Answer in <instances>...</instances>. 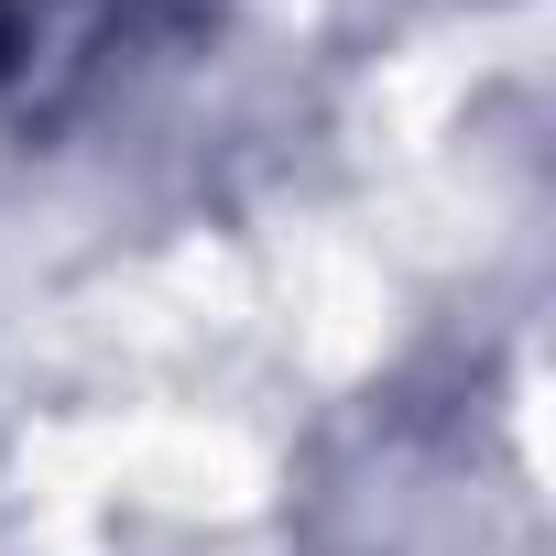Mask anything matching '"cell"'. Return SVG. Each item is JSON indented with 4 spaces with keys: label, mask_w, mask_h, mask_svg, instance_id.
Here are the masks:
<instances>
[{
    "label": "cell",
    "mask_w": 556,
    "mask_h": 556,
    "mask_svg": "<svg viewBox=\"0 0 556 556\" xmlns=\"http://www.w3.org/2000/svg\"><path fill=\"white\" fill-rule=\"evenodd\" d=\"M110 12L121 0H0V88H45L55 66H77Z\"/></svg>",
    "instance_id": "cell-1"
}]
</instances>
